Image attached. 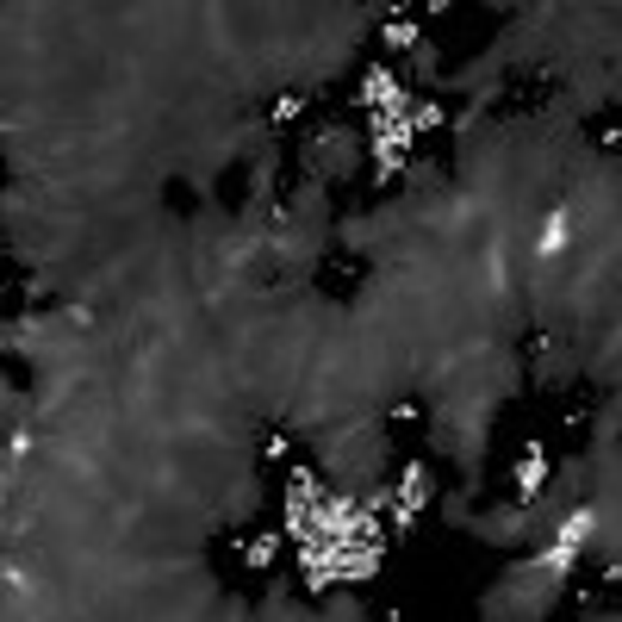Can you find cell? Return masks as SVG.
I'll return each instance as SVG.
<instances>
[{"label": "cell", "instance_id": "cell-1", "mask_svg": "<svg viewBox=\"0 0 622 622\" xmlns=\"http://www.w3.org/2000/svg\"><path fill=\"white\" fill-rule=\"evenodd\" d=\"M542 485H548V454H542V442H529L517 461V492H523V504H535L542 498Z\"/></svg>", "mask_w": 622, "mask_h": 622}, {"label": "cell", "instance_id": "cell-2", "mask_svg": "<svg viewBox=\"0 0 622 622\" xmlns=\"http://www.w3.org/2000/svg\"><path fill=\"white\" fill-rule=\"evenodd\" d=\"M566 243H573V212L554 206V212H548V224H542V237H535V255H560Z\"/></svg>", "mask_w": 622, "mask_h": 622}, {"label": "cell", "instance_id": "cell-3", "mask_svg": "<svg viewBox=\"0 0 622 622\" xmlns=\"http://www.w3.org/2000/svg\"><path fill=\"white\" fill-rule=\"evenodd\" d=\"M275 554H280V535L268 529V535H255V542H249V566H268Z\"/></svg>", "mask_w": 622, "mask_h": 622}, {"label": "cell", "instance_id": "cell-4", "mask_svg": "<svg viewBox=\"0 0 622 622\" xmlns=\"http://www.w3.org/2000/svg\"><path fill=\"white\" fill-rule=\"evenodd\" d=\"M386 44H392V50H405V44H417V26H411V19H392V26H386Z\"/></svg>", "mask_w": 622, "mask_h": 622}]
</instances>
